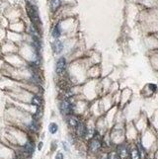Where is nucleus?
I'll return each mask as SVG.
<instances>
[{
	"label": "nucleus",
	"mask_w": 158,
	"mask_h": 159,
	"mask_svg": "<svg viewBox=\"0 0 158 159\" xmlns=\"http://www.w3.org/2000/svg\"><path fill=\"white\" fill-rule=\"evenodd\" d=\"M27 13L30 17L31 21L33 23V26L38 28V25L40 24V18L39 14H38V9L31 3H27Z\"/></svg>",
	"instance_id": "nucleus-1"
},
{
	"label": "nucleus",
	"mask_w": 158,
	"mask_h": 159,
	"mask_svg": "<svg viewBox=\"0 0 158 159\" xmlns=\"http://www.w3.org/2000/svg\"><path fill=\"white\" fill-rule=\"evenodd\" d=\"M59 108H60L61 113L64 115H71L73 112V106H72V104H71L70 101L67 100V99L61 101Z\"/></svg>",
	"instance_id": "nucleus-2"
},
{
	"label": "nucleus",
	"mask_w": 158,
	"mask_h": 159,
	"mask_svg": "<svg viewBox=\"0 0 158 159\" xmlns=\"http://www.w3.org/2000/svg\"><path fill=\"white\" fill-rule=\"evenodd\" d=\"M66 59H65V57H63V56H61V57H59L58 59H57V61H56V72L57 74H62L64 71H65V69H66Z\"/></svg>",
	"instance_id": "nucleus-3"
},
{
	"label": "nucleus",
	"mask_w": 158,
	"mask_h": 159,
	"mask_svg": "<svg viewBox=\"0 0 158 159\" xmlns=\"http://www.w3.org/2000/svg\"><path fill=\"white\" fill-rule=\"evenodd\" d=\"M101 140L98 138H93L89 142V150L91 152H97L100 148H101Z\"/></svg>",
	"instance_id": "nucleus-4"
},
{
	"label": "nucleus",
	"mask_w": 158,
	"mask_h": 159,
	"mask_svg": "<svg viewBox=\"0 0 158 159\" xmlns=\"http://www.w3.org/2000/svg\"><path fill=\"white\" fill-rule=\"evenodd\" d=\"M76 129V134H77V136H80V137H84L87 136V134H88V131H87V127H86V126L83 123H79L78 124V126L75 127Z\"/></svg>",
	"instance_id": "nucleus-5"
},
{
	"label": "nucleus",
	"mask_w": 158,
	"mask_h": 159,
	"mask_svg": "<svg viewBox=\"0 0 158 159\" xmlns=\"http://www.w3.org/2000/svg\"><path fill=\"white\" fill-rule=\"evenodd\" d=\"M52 50L54 52V54H60V52L63 50V44L60 42V41L56 40L52 43Z\"/></svg>",
	"instance_id": "nucleus-6"
},
{
	"label": "nucleus",
	"mask_w": 158,
	"mask_h": 159,
	"mask_svg": "<svg viewBox=\"0 0 158 159\" xmlns=\"http://www.w3.org/2000/svg\"><path fill=\"white\" fill-rule=\"evenodd\" d=\"M35 150V146H34V143L31 142V141H28L27 143L25 144V146H24L23 148V153L26 154L27 156H30L31 154H33Z\"/></svg>",
	"instance_id": "nucleus-7"
},
{
	"label": "nucleus",
	"mask_w": 158,
	"mask_h": 159,
	"mask_svg": "<svg viewBox=\"0 0 158 159\" xmlns=\"http://www.w3.org/2000/svg\"><path fill=\"white\" fill-rule=\"evenodd\" d=\"M117 153L119 154L121 159H126L128 156V149L126 148V145H120L118 147V151Z\"/></svg>",
	"instance_id": "nucleus-8"
},
{
	"label": "nucleus",
	"mask_w": 158,
	"mask_h": 159,
	"mask_svg": "<svg viewBox=\"0 0 158 159\" xmlns=\"http://www.w3.org/2000/svg\"><path fill=\"white\" fill-rule=\"evenodd\" d=\"M67 123L71 127H76L80 122H79L78 118L74 117V116H69L68 119H67Z\"/></svg>",
	"instance_id": "nucleus-9"
},
{
	"label": "nucleus",
	"mask_w": 158,
	"mask_h": 159,
	"mask_svg": "<svg viewBox=\"0 0 158 159\" xmlns=\"http://www.w3.org/2000/svg\"><path fill=\"white\" fill-rule=\"evenodd\" d=\"M52 37H54V39H57V38L60 37V35H61V28H60V25H59V24H57V25L54 26V30H52Z\"/></svg>",
	"instance_id": "nucleus-10"
},
{
	"label": "nucleus",
	"mask_w": 158,
	"mask_h": 159,
	"mask_svg": "<svg viewBox=\"0 0 158 159\" xmlns=\"http://www.w3.org/2000/svg\"><path fill=\"white\" fill-rule=\"evenodd\" d=\"M60 5H61V1H60V0H52V1H51L52 11L56 12L57 9L60 7Z\"/></svg>",
	"instance_id": "nucleus-11"
},
{
	"label": "nucleus",
	"mask_w": 158,
	"mask_h": 159,
	"mask_svg": "<svg viewBox=\"0 0 158 159\" xmlns=\"http://www.w3.org/2000/svg\"><path fill=\"white\" fill-rule=\"evenodd\" d=\"M131 159H140V152L136 147H133L131 150Z\"/></svg>",
	"instance_id": "nucleus-12"
},
{
	"label": "nucleus",
	"mask_w": 158,
	"mask_h": 159,
	"mask_svg": "<svg viewBox=\"0 0 158 159\" xmlns=\"http://www.w3.org/2000/svg\"><path fill=\"white\" fill-rule=\"evenodd\" d=\"M29 129H30L31 131H37L38 129H39V126H38V122L36 121V120H33L32 122L30 123V125L28 126Z\"/></svg>",
	"instance_id": "nucleus-13"
},
{
	"label": "nucleus",
	"mask_w": 158,
	"mask_h": 159,
	"mask_svg": "<svg viewBox=\"0 0 158 159\" xmlns=\"http://www.w3.org/2000/svg\"><path fill=\"white\" fill-rule=\"evenodd\" d=\"M32 104L37 106V107H40L42 105V98L38 95H35L34 97L32 98Z\"/></svg>",
	"instance_id": "nucleus-14"
},
{
	"label": "nucleus",
	"mask_w": 158,
	"mask_h": 159,
	"mask_svg": "<svg viewBox=\"0 0 158 159\" xmlns=\"http://www.w3.org/2000/svg\"><path fill=\"white\" fill-rule=\"evenodd\" d=\"M49 131L52 134H56L57 131H58V126H57L56 123H51L49 126Z\"/></svg>",
	"instance_id": "nucleus-15"
},
{
	"label": "nucleus",
	"mask_w": 158,
	"mask_h": 159,
	"mask_svg": "<svg viewBox=\"0 0 158 159\" xmlns=\"http://www.w3.org/2000/svg\"><path fill=\"white\" fill-rule=\"evenodd\" d=\"M42 116H43V110H42V108L38 107L37 113H36L35 116H34V120H36V121H38L39 119H41V117H42Z\"/></svg>",
	"instance_id": "nucleus-16"
},
{
	"label": "nucleus",
	"mask_w": 158,
	"mask_h": 159,
	"mask_svg": "<svg viewBox=\"0 0 158 159\" xmlns=\"http://www.w3.org/2000/svg\"><path fill=\"white\" fill-rule=\"evenodd\" d=\"M108 159H121L118 153L116 152H111L108 155Z\"/></svg>",
	"instance_id": "nucleus-17"
},
{
	"label": "nucleus",
	"mask_w": 158,
	"mask_h": 159,
	"mask_svg": "<svg viewBox=\"0 0 158 159\" xmlns=\"http://www.w3.org/2000/svg\"><path fill=\"white\" fill-rule=\"evenodd\" d=\"M148 87L152 90V92H155V91L157 90V86L155 85V84H148Z\"/></svg>",
	"instance_id": "nucleus-18"
},
{
	"label": "nucleus",
	"mask_w": 158,
	"mask_h": 159,
	"mask_svg": "<svg viewBox=\"0 0 158 159\" xmlns=\"http://www.w3.org/2000/svg\"><path fill=\"white\" fill-rule=\"evenodd\" d=\"M56 159H63V154H62L61 152H58L56 154Z\"/></svg>",
	"instance_id": "nucleus-19"
},
{
	"label": "nucleus",
	"mask_w": 158,
	"mask_h": 159,
	"mask_svg": "<svg viewBox=\"0 0 158 159\" xmlns=\"http://www.w3.org/2000/svg\"><path fill=\"white\" fill-rule=\"evenodd\" d=\"M42 147H43V142H40L39 145H38V149H39V150H41V149H42Z\"/></svg>",
	"instance_id": "nucleus-20"
}]
</instances>
